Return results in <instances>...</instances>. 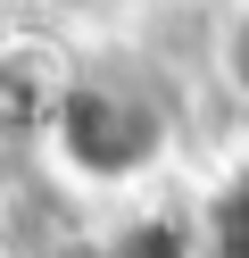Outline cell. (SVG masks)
<instances>
[{"label": "cell", "instance_id": "3", "mask_svg": "<svg viewBox=\"0 0 249 258\" xmlns=\"http://www.w3.org/2000/svg\"><path fill=\"white\" fill-rule=\"evenodd\" d=\"M108 258H199V250H191V233H183L175 217H149V225H133V233H116Z\"/></svg>", "mask_w": 249, "mask_h": 258}, {"label": "cell", "instance_id": "2", "mask_svg": "<svg viewBox=\"0 0 249 258\" xmlns=\"http://www.w3.org/2000/svg\"><path fill=\"white\" fill-rule=\"evenodd\" d=\"M208 258H249V175L208 208Z\"/></svg>", "mask_w": 249, "mask_h": 258}, {"label": "cell", "instance_id": "1", "mask_svg": "<svg viewBox=\"0 0 249 258\" xmlns=\"http://www.w3.org/2000/svg\"><path fill=\"white\" fill-rule=\"evenodd\" d=\"M50 142L66 150V167L92 183H133L158 158V108L125 84H66L50 100Z\"/></svg>", "mask_w": 249, "mask_h": 258}]
</instances>
